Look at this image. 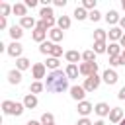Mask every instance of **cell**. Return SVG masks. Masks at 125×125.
I'll return each mask as SVG.
<instances>
[{
  "label": "cell",
  "mask_w": 125,
  "mask_h": 125,
  "mask_svg": "<svg viewBox=\"0 0 125 125\" xmlns=\"http://www.w3.org/2000/svg\"><path fill=\"white\" fill-rule=\"evenodd\" d=\"M119 45H121V47L125 49V33H123V37H121V41H119Z\"/></svg>",
  "instance_id": "46"
},
{
  "label": "cell",
  "mask_w": 125,
  "mask_h": 125,
  "mask_svg": "<svg viewBox=\"0 0 125 125\" xmlns=\"http://www.w3.org/2000/svg\"><path fill=\"white\" fill-rule=\"evenodd\" d=\"M121 8H123V10H125V0H121Z\"/></svg>",
  "instance_id": "49"
},
{
  "label": "cell",
  "mask_w": 125,
  "mask_h": 125,
  "mask_svg": "<svg viewBox=\"0 0 125 125\" xmlns=\"http://www.w3.org/2000/svg\"><path fill=\"white\" fill-rule=\"evenodd\" d=\"M107 37H109V41L111 43H117V41H121V37H123V29L121 27H109V31H107Z\"/></svg>",
  "instance_id": "10"
},
{
  "label": "cell",
  "mask_w": 125,
  "mask_h": 125,
  "mask_svg": "<svg viewBox=\"0 0 125 125\" xmlns=\"http://www.w3.org/2000/svg\"><path fill=\"white\" fill-rule=\"evenodd\" d=\"M94 111H96L100 117H105V115L109 117V111H111V107H109L105 102H100V104H96V105H94Z\"/></svg>",
  "instance_id": "13"
},
{
  "label": "cell",
  "mask_w": 125,
  "mask_h": 125,
  "mask_svg": "<svg viewBox=\"0 0 125 125\" xmlns=\"http://www.w3.org/2000/svg\"><path fill=\"white\" fill-rule=\"evenodd\" d=\"M21 104L25 105V109H35L39 102H37V96H35V94H27V96L23 98V102H21Z\"/></svg>",
  "instance_id": "14"
},
{
  "label": "cell",
  "mask_w": 125,
  "mask_h": 125,
  "mask_svg": "<svg viewBox=\"0 0 125 125\" xmlns=\"http://www.w3.org/2000/svg\"><path fill=\"white\" fill-rule=\"evenodd\" d=\"M119 27L125 29V16H121V20H119Z\"/></svg>",
  "instance_id": "45"
},
{
  "label": "cell",
  "mask_w": 125,
  "mask_h": 125,
  "mask_svg": "<svg viewBox=\"0 0 125 125\" xmlns=\"http://www.w3.org/2000/svg\"><path fill=\"white\" fill-rule=\"evenodd\" d=\"M10 12H14V6H10L8 2H2L0 4V18H8Z\"/></svg>",
  "instance_id": "30"
},
{
  "label": "cell",
  "mask_w": 125,
  "mask_h": 125,
  "mask_svg": "<svg viewBox=\"0 0 125 125\" xmlns=\"http://www.w3.org/2000/svg\"><path fill=\"white\" fill-rule=\"evenodd\" d=\"M121 61H123V64H125V49H123V53H121Z\"/></svg>",
  "instance_id": "48"
},
{
  "label": "cell",
  "mask_w": 125,
  "mask_h": 125,
  "mask_svg": "<svg viewBox=\"0 0 125 125\" xmlns=\"http://www.w3.org/2000/svg\"><path fill=\"white\" fill-rule=\"evenodd\" d=\"M23 109H25V105L20 104V102H12V100H4V102H2V111H4L6 115H16V117H20V115L23 113Z\"/></svg>",
  "instance_id": "3"
},
{
  "label": "cell",
  "mask_w": 125,
  "mask_h": 125,
  "mask_svg": "<svg viewBox=\"0 0 125 125\" xmlns=\"http://www.w3.org/2000/svg\"><path fill=\"white\" fill-rule=\"evenodd\" d=\"M94 125H105V123H104L102 119H98V121H94Z\"/></svg>",
  "instance_id": "47"
},
{
  "label": "cell",
  "mask_w": 125,
  "mask_h": 125,
  "mask_svg": "<svg viewBox=\"0 0 125 125\" xmlns=\"http://www.w3.org/2000/svg\"><path fill=\"white\" fill-rule=\"evenodd\" d=\"M76 125H94V123H92L88 117H82V119H78V123H76Z\"/></svg>",
  "instance_id": "39"
},
{
  "label": "cell",
  "mask_w": 125,
  "mask_h": 125,
  "mask_svg": "<svg viewBox=\"0 0 125 125\" xmlns=\"http://www.w3.org/2000/svg\"><path fill=\"white\" fill-rule=\"evenodd\" d=\"M76 109H78V113H80L82 117H88V115L94 111V105H92L90 102H86V100H84V102H80V104H78V107H76Z\"/></svg>",
  "instance_id": "11"
},
{
  "label": "cell",
  "mask_w": 125,
  "mask_h": 125,
  "mask_svg": "<svg viewBox=\"0 0 125 125\" xmlns=\"http://www.w3.org/2000/svg\"><path fill=\"white\" fill-rule=\"evenodd\" d=\"M39 16H41V20H45V21L55 20V18H53V8H49V6H43L41 12H39Z\"/></svg>",
  "instance_id": "27"
},
{
  "label": "cell",
  "mask_w": 125,
  "mask_h": 125,
  "mask_svg": "<svg viewBox=\"0 0 125 125\" xmlns=\"http://www.w3.org/2000/svg\"><path fill=\"white\" fill-rule=\"evenodd\" d=\"M53 125H55V123H53Z\"/></svg>",
  "instance_id": "51"
},
{
  "label": "cell",
  "mask_w": 125,
  "mask_h": 125,
  "mask_svg": "<svg viewBox=\"0 0 125 125\" xmlns=\"http://www.w3.org/2000/svg\"><path fill=\"white\" fill-rule=\"evenodd\" d=\"M121 64H123L121 55H119V57H111V59H109V66H121Z\"/></svg>",
  "instance_id": "38"
},
{
  "label": "cell",
  "mask_w": 125,
  "mask_h": 125,
  "mask_svg": "<svg viewBox=\"0 0 125 125\" xmlns=\"http://www.w3.org/2000/svg\"><path fill=\"white\" fill-rule=\"evenodd\" d=\"M6 25H8L6 23V18H0V29H6Z\"/></svg>",
  "instance_id": "43"
},
{
  "label": "cell",
  "mask_w": 125,
  "mask_h": 125,
  "mask_svg": "<svg viewBox=\"0 0 125 125\" xmlns=\"http://www.w3.org/2000/svg\"><path fill=\"white\" fill-rule=\"evenodd\" d=\"M31 74H33V78L39 80V82H41V78H47V76H45V74H47L45 62H35V64L31 66Z\"/></svg>",
  "instance_id": "6"
},
{
  "label": "cell",
  "mask_w": 125,
  "mask_h": 125,
  "mask_svg": "<svg viewBox=\"0 0 125 125\" xmlns=\"http://www.w3.org/2000/svg\"><path fill=\"white\" fill-rule=\"evenodd\" d=\"M64 59L68 61V64H76V62L82 59V55H80L78 51H66V53H64Z\"/></svg>",
  "instance_id": "19"
},
{
  "label": "cell",
  "mask_w": 125,
  "mask_h": 125,
  "mask_svg": "<svg viewBox=\"0 0 125 125\" xmlns=\"http://www.w3.org/2000/svg\"><path fill=\"white\" fill-rule=\"evenodd\" d=\"M117 98H119V100H125V86H123V88L117 92Z\"/></svg>",
  "instance_id": "42"
},
{
  "label": "cell",
  "mask_w": 125,
  "mask_h": 125,
  "mask_svg": "<svg viewBox=\"0 0 125 125\" xmlns=\"http://www.w3.org/2000/svg\"><path fill=\"white\" fill-rule=\"evenodd\" d=\"M59 59H55V57H47V62H45V66L47 68H51V72L53 70H59Z\"/></svg>",
  "instance_id": "33"
},
{
  "label": "cell",
  "mask_w": 125,
  "mask_h": 125,
  "mask_svg": "<svg viewBox=\"0 0 125 125\" xmlns=\"http://www.w3.org/2000/svg\"><path fill=\"white\" fill-rule=\"evenodd\" d=\"M45 90L47 92H64V90H70L68 88V76H66V72H62L61 68L49 72L47 78H45Z\"/></svg>",
  "instance_id": "1"
},
{
  "label": "cell",
  "mask_w": 125,
  "mask_h": 125,
  "mask_svg": "<svg viewBox=\"0 0 125 125\" xmlns=\"http://www.w3.org/2000/svg\"><path fill=\"white\" fill-rule=\"evenodd\" d=\"M100 84H102V78H100L98 74H94V76H90V78H84L82 88H84L86 92H94V90L100 88Z\"/></svg>",
  "instance_id": "4"
},
{
  "label": "cell",
  "mask_w": 125,
  "mask_h": 125,
  "mask_svg": "<svg viewBox=\"0 0 125 125\" xmlns=\"http://www.w3.org/2000/svg\"><path fill=\"white\" fill-rule=\"evenodd\" d=\"M123 53V47L119 45V43H109L107 45V55H109V59L111 57H119Z\"/></svg>",
  "instance_id": "17"
},
{
  "label": "cell",
  "mask_w": 125,
  "mask_h": 125,
  "mask_svg": "<svg viewBox=\"0 0 125 125\" xmlns=\"http://www.w3.org/2000/svg\"><path fill=\"white\" fill-rule=\"evenodd\" d=\"M8 33H10L12 41H20V39L23 37V27H21V25H12Z\"/></svg>",
  "instance_id": "16"
},
{
  "label": "cell",
  "mask_w": 125,
  "mask_h": 125,
  "mask_svg": "<svg viewBox=\"0 0 125 125\" xmlns=\"http://www.w3.org/2000/svg\"><path fill=\"white\" fill-rule=\"evenodd\" d=\"M82 61H84V62H96V53H94V49L84 51V53H82Z\"/></svg>",
  "instance_id": "32"
},
{
  "label": "cell",
  "mask_w": 125,
  "mask_h": 125,
  "mask_svg": "<svg viewBox=\"0 0 125 125\" xmlns=\"http://www.w3.org/2000/svg\"><path fill=\"white\" fill-rule=\"evenodd\" d=\"M23 4H25L27 8H35V6H37V0H25Z\"/></svg>",
  "instance_id": "40"
},
{
  "label": "cell",
  "mask_w": 125,
  "mask_h": 125,
  "mask_svg": "<svg viewBox=\"0 0 125 125\" xmlns=\"http://www.w3.org/2000/svg\"><path fill=\"white\" fill-rule=\"evenodd\" d=\"M104 18H105V21H107V23H111L113 27H115V23H119V20H121V18H119V14H117L115 10H109Z\"/></svg>",
  "instance_id": "20"
},
{
  "label": "cell",
  "mask_w": 125,
  "mask_h": 125,
  "mask_svg": "<svg viewBox=\"0 0 125 125\" xmlns=\"http://www.w3.org/2000/svg\"><path fill=\"white\" fill-rule=\"evenodd\" d=\"M105 39H107V31H104V29L94 31V41H105Z\"/></svg>",
  "instance_id": "35"
},
{
  "label": "cell",
  "mask_w": 125,
  "mask_h": 125,
  "mask_svg": "<svg viewBox=\"0 0 125 125\" xmlns=\"http://www.w3.org/2000/svg\"><path fill=\"white\" fill-rule=\"evenodd\" d=\"M88 14H90V12H88L86 8H82V6H76V10H74V18H76L78 21L86 20V18H88Z\"/></svg>",
  "instance_id": "28"
},
{
  "label": "cell",
  "mask_w": 125,
  "mask_h": 125,
  "mask_svg": "<svg viewBox=\"0 0 125 125\" xmlns=\"http://www.w3.org/2000/svg\"><path fill=\"white\" fill-rule=\"evenodd\" d=\"M57 27L62 29V31L68 29V27H70V18H68V16H61V18L57 20Z\"/></svg>",
  "instance_id": "29"
},
{
  "label": "cell",
  "mask_w": 125,
  "mask_h": 125,
  "mask_svg": "<svg viewBox=\"0 0 125 125\" xmlns=\"http://www.w3.org/2000/svg\"><path fill=\"white\" fill-rule=\"evenodd\" d=\"M94 53H96V55L107 53V45H105V41H94Z\"/></svg>",
  "instance_id": "31"
},
{
  "label": "cell",
  "mask_w": 125,
  "mask_h": 125,
  "mask_svg": "<svg viewBox=\"0 0 125 125\" xmlns=\"http://www.w3.org/2000/svg\"><path fill=\"white\" fill-rule=\"evenodd\" d=\"M88 18H90L92 21H100V20H102V14H100L98 10H92V12L88 14Z\"/></svg>",
  "instance_id": "37"
},
{
  "label": "cell",
  "mask_w": 125,
  "mask_h": 125,
  "mask_svg": "<svg viewBox=\"0 0 125 125\" xmlns=\"http://www.w3.org/2000/svg\"><path fill=\"white\" fill-rule=\"evenodd\" d=\"M64 72H66L68 80H72V78H78V74H80V68H78L76 64H68V66L64 68Z\"/></svg>",
  "instance_id": "24"
},
{
  "label": "cell",
  "mask_w": 125,
  "mask_h": 125,
  "mask_svg": "<svg viewBox=\"0 0 125 125\" xmlns=\"http://www.w3.org/2000/svg\"><path fill=\"white\" fill-rule=\"evenodd\" d=\"M41 123H43V125H53V123H55V115L49 113V111L43 113V115H41Z\"/></svg>",
  "instance_id": "34"
},
{
  "label": "cell",
  "mask_w": 125,
  "mask_h": 125,
  "mask_svg": "<svg viewBox=\"0 0 125 125\" xmlns=\"http://www.w3.org/2000/svg\"><path fill=\"white\" fill-rule=\"evenodd\" d=\"M119 125H125V119H123V121H121V123H119Z\"/></svg>",
  "instance_id": "50"
},
{
  "label": "cell",
  "mask_w": 125,
  "mask_h": 125,
  "mask_svg": "<svg viewBox=\"0 0 125 125\" xmlns=\"http://www.w3.org/2000/svg\"><path fill=\"white\" fill-rule=\"evenodd\" d=\"M31 37H33V41H37V43L41 45V43H45V37H47V31H43V29H39V27H35V29H33V33H31Z\"/></svg>",
  "instance_id": "21"
},
{
  "label": "cell",
  "mask_w": 125,
  "mask_h": 125,
  "mask_svg": "<svg viewBox=\"0 0 125 125\" xmlns=\"http://www.w3.org/2000/svg\"><path fill=\"white\" fill-rule=\"evenodd\" d=\"M29 66H31L29 59H25V57H20V59H16V68H18V70H21V72H23V70H27Z\"/></svg>",
  "instance_id": "23"
},
{
  "label": "cell",
  "mask_w": 125,
  "mask_h": 125,
  "mask_svg": "<svg viewBox=\"0 0 125 125\" xmlns=\"http://www.w3.org/2000/svg\"><path fill=\"white\" fill-rule=\"evenodd\" d=\"M10 57H16V59H20L21 57V53H23V45L20 43V41H12L10 45H8V51H6Z\"/></svg>",
  "instance_id": "8"
},
{
  "label": "cell",
  "mask_w": 125,
  "mask_h": 125,
  "mask_svg": "<svg viewBox=\"0 0 125 125\" xmlns=\"http://www.w3.org/2000/svg\"><path fill=\"white\" fill-rule=\"evenodd\" d=\"M55 6H59V8H64V6H66V0H55Z\"/></svg>",
  "instance_id": "41"
},
{
  "label": "cell",
  "mask_w": 125,
  "mask_h": 125,
  "mask_svg": "<svg viewBox=\"0 0 125 125\" xmlns=\"http://www.w3.org/2000/svg\"><path fill=\"white\" fill-rule=\"evenodd\" d=\"M123 119H125L123 109H121V107H111V111H109V121H111V123H121Z\"/></svg>",
  "instance_id": "12"
},
{
  "label": "cell",
  "mask_w": 125,
  "mask_h": 125,
  "mask_svg": "<svg viewBox=\"0 0 125 125\" xmlns=\"http://www.w3.org/2000/svg\"><path fill=\"white\" fill-rule=\"evenodd\" d=\"M43 90H45V84L39 82V80H33V82L29 84V94H39V92H43Z\"/></svg>",
  "instance_id": "25"
},
{
  "label": "cell",
  "mask_w": 125,
  "mask_h": 125,
  "mask_svg": "<svg viewBox=\"0 0 125 125\" xmlns=\"http://www.w3.org/2000/svg\"><path fill=\"white\" fill-rule=\"evenodd\" d=\"M49 37H51V41H53V43H59V41H62L64 33H62V29H59V27H53V29L49 31Z\"/></svg>",
  "instance_id": "22"
},
{
  "label": "cell",
  "mask_w": 125,
  "mask_h": 125,
  "mask_svg": "<svg viewBox=\"0 0 125 125\" xmlns=\"http://www.w3.org/2000/svg\"><path fill=\"white\" fill-rule=\"evenodd\" d=\"M20 25H21L23 29H35V27H37V21H35V18L25 16V18H21V20H20Z\"/></svg>",
  "instance_id": "15"
},
{
  "label": "cell",
  "mask_w": 125,
  "mask_h": 125,
  "mask_svg": "<svg viewBox=\"0 0 125 125\" xmlns=\"http://www.w3.org/2000/svg\"><path fill=\"white\" fill-rule=\"evenodd\" d=\"M68 92H70V98H72V100H76L78 104H80V102H84L86 90H84L82 86H70V90H68Z\"/></svg>",
  "instance_id": "9"
},
{
  "label": "cell",
  "mask_w": 125,
  "mask_h": 125,
  "mask_svg": "<svg viewBox=\"0 0 125 125\" xmlns=\"http://www.w3.org/2000/svg\"><path fill=\"white\" fill-rule=\"evenodd\" d=\"M14 14L20 16V18H25V16H27V6H25V4H20V2L14 4Z\"/></svg>",
  "instance_id": "26"
},
{
  "label": "cell",
  "mask_w": 125,
  "mask_h": 125,
  "mask_svg": "<svg viewBox=\"0 0 125 125\" xmlns=\"http://www.w3.org/2000/svg\"><path fill=\"white\" fill-rule=\"evenodd\" d=\"M8 82H10V84H20V82H21V70L12 68V70L8 72Z\"/></svg>",
  "instance_id": "18"
},
{
  "label": "cell",
  "mask_w": 125,
  "mask_h": 125,
  "mask_svg": "<svg viewBox=\"0 0 125 125\" xmlns=\"http://www.w3.org/2000/svg\"><path fill=\"white\" fill-rule=\"evenodd\" d=\"M78 68H80V74H82V76H86V78H90V76L98 74V62H82Z\"/></svg>",
  "instance_id": "5"
},
{
  "label": "cell",
  "mask_w": 125,
  "mask_h": 125,
  "mask_svg": "<svg viewBox=\"0 0 125 125\" xmlns=\"http://www.w3.org/2000/svg\"><path fill=\"white\" fill-rule=\"evenodd\" d=\"M39 53H41V55H49V57H55V59H59V57L62 55V47H61L59 43L45 41V43H41V45H39Z\"/></svg>",
  "instance_id": "2"
},
{
  "label": "cell",
  "mask_w": 125,
  "mask_h": 125,
  "mask_svg": "<svg viewBox=\"0 0 125 125\" xmlns=\"http://www.w3.org/2000/svg\"><path fill=\"white\" fill-rule=\"evenodd\" d=\"M102 80H104L107 86H113V84H117L119 76H117V72H115L113 68H105V70H104V74H102Z\"/></svg>",
  "instance_id": "7"
},
{
  "label": "cell",
  "mask_w": 125,
  "mask_h": 125,
  "mask_svg": "<svg viewBox=\"0 0 125 125\" xmlns=\"http://www.w3.org/2000/svg\"><path fill=\"white\" fill-rule=\"evenodd\" d=\"M25 125H43V123H41V121H35V119H29Z\"/></svg>",
  "instance_id": "44"
},
{
  "label": "cell",
  "mask_w": 125,
  "mask_h": 125,
  "mask_svg": "<svg viewBox=\"0 0 125 125\" xmlns=\"http://www.w3.org/2000/svg\"><path fill=\"white\" fill-rule=\"evenodd\" d=\"M82 8H86V10H96V0H82Z\"/></svg>",
  "instance_id": "36"
}]
</instances>
